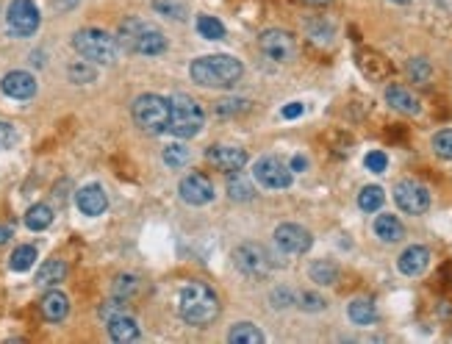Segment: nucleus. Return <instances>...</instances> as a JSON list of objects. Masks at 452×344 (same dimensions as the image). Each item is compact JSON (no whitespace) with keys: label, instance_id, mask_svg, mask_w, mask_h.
I'll return each instance as SVG.
<instances>
[{"label":"nucleus","instance_id":"35","mask_svg":"<svg viewBox=\"0 0 452 344\" xmlns=\"http://www.w3.org/2000/svg\"><path fill=\"white\" fill-rule=\"evenodd\" d=\"M247 108H250V103L245 97H225V100L216 103V114L219 117H236V114H242Z\"/></svg>","mask_w":452,"mask_h":344},{"label":"nucleus","instance_id":"24","mask_svg":"<svg viewBox=\"0 0 452 344\" xmlns=\"http://www.w3.org/2000/svg\"><path fill=\"white\" fill-rule=\"evenodd\" d=\"M347 316H350L352 325H358V327H369V325L377 319V308H375L372 300H366V297H355V300L347 305Z\"/></svg>","mask_w":452,"mask_h":344},{"label":"nucleus","instance_id":"16","mask_svg":"<svg viewBox=\"0 0 452 344\" xmlns=\"http://www.w3.org/2000/svg\"><path fill=\"white\" fill-rule=\"evenodd\" d=\"M0 89H3V95L12 100H31L37 95V78L26 70H12L3 75V81H0Z\"/></svg>","mask_w":452,"mask_h":344},{"label":"nucleus","instance_id":"49","mask_svg":"<svg viewBox=\"0 0 452 344\" xmlns=\"http://www.w3.org/2000/svg\"><path fill=\"white\" fill-rule=\"evenodd\" d=\"M391 3H397V6H405V3H411V0H391Z\"/></svg>","mask_w":452,"mask_h":344},{"label":"nucleus","instance_id":"39","mask_svg":"<svg viewBox=\"0 0 452 344\" xmlns=\"http://www.w3.org/2000/svg\"><path fill=\"white\" fill-rule=\"evenodd\" d=\"M364 166H366L369 172H375V175H380V172H386V166H388V155H386L383 150H372V153H366Z\"/></svg>","mask_w":452,"mask_h":344},{"label":"nucleus","instance_id":"20","mask_svg":"<svg viewBox=\"0 0 452 344\" xmlns=\"http://www.w3.org/2000/svg\"><path fill=\"white\" fill-rule=\"evenodd\" d=\"M386 103H388L394 111L408 114V117H416V114L422 111L419 97H416V95H413L408 86H399V84H391V86L386 89Z\"/></svg>","mask_w":452,"mask_h":344},{"label":"nucleus","instance_id":"18","mask_svg":"<svg viewBox=\"0 0 452 344\" xmlns=\"http://www.w3.org/2000/svg\"><path fill=\"white\" fill-rule=\"evenodd\" d=\"M75 203L81 209V214L86 217H100L106 209H109V198H106V189L97 187V184H89L84 189H78L75 195Z\"/></svg>","mask_w":452,"mask_h":344},{"label":"nucleus","instance_id":"33","mask_svg":"<svg viewBox=\"0 0 452 344\" xmlns=\"http://www.w3.org/2000/svg\"><path fill=\"white\" fill-rule=\"evenodd\" d=\"M383 200H386V195H383L380 187H364L361 195H358V209L372 214V211H377L383 206Z\"/></svg>","mask_w":452,"mask_h":344},{"label":"nucleus","instance_id":"22","mask_svg":"<svg viewBox=\"0 0 452 344\" xmlns=\"http://www.w3.org/2000/svg\"><path fill=\"white\" fill-rule=\"evenodd\" d=\"M228 198L236 200V203H247V200L256 198V187L250 184V178H245L242 169L228 172Z\"/></svg>","mask_w":452,"mask_h":344},{"label":"nucleus","instance_id":"43","mask_svg":"<svg viewBox=\"0 0 452 344\" xmlns=\"http://www.w3.org/2000/svg\"><path fill=\"white\" fill-rule=\"evenodd\" d=\"M122 311H125L122 297L109 300V303H103V305H100V316H103V319H111V316H117V314H122Z\"/></svg>","mask_w":452,"mask_h":344},{"label":"nucleus","instance_id":"12","mask_svg":"<svg viewBox=\"0 0 452 344\" xmlns=\"http://www.w3.org/2000/svg\"><path fill=\"white\" fill-rule=\"evenodd\" d=\"M275 245L286 253V256H303L311 250L314 245V236L308 228L297 225V222H283L275 228Z\"/></svg>","mask_w":452,"mask_h":344},{"label":"nucleus","instance_id":"10","mask_svg":"<svg viewBox=\"0 0 452 344\" xmlns=\"http://www.w3.org/2000/svg\"><path fill=\"white\" fill-rule=\"evenodd\" d=\"M253 178L258 181V187L264 189H272V192H281V189H289L292 181H294V172L275 155H264L256 161L253 166Z\"/></svg>","mask_w":452,"mask_h":344},{"label":"nucleus","instance_id":"9","mask_svg":"<svg viewBox=\"0 0 452 344\" xmlns=\"http://www.w3.org/2000/svg\"><path fill=\"white\" fill-rule=\"evenodd\" d=\"M39 23H42V15H39V9H37L34 0H12V3H9L6 26H9L12 37L26 39V37L37 34Z\"/></svg>","mask_w":452,"mask_h":344},{"label":"nucleus","instance_id":"42","mask_svg":"<svg viewBox=\"0 0 452 344\" xmlns=\"http://www.w3.org/2000/svg\"><path fill=\"white\" fill-rule=\"evenodd\" d=\"M270 300H272V308H289V305L297 303V294L289 292V289H275Z\"/></svg>","mask_w":452,"mask_h":344},{"label":"nucleus","instance_id":"27","mask_svg":"<svg viewBox=\"0 0 452 344\" xmlns=\"http://www.w3.org/2000/svg\"><path fill=\"white\" fill-rule=\"evenodd\" d=\"M26 225H28V231H45V228H50L53 225V209L48 203L31 206L28 214H26Z\"/></svg>","mask_w":452,"mask_h":344},{"label":"nucleus","instance_id":"26","mask_svg":"<svg viewBox=\"0 0 452 344\" xmlns=\"http://www.w3.org/2000/svg\"><path fill=\"white\" fill-rule=\"evenodd\" d=\"M264 338H267V336H264L261 327L253 325V322H239V325H234L231 333H228V341H231V344H261Z\"/></svg>","mask_w":452,"mask_h":344},{"label":"nucleus","instance_id":"4","mask_svg":"<svg viewBox=\"0 0 452 344\" xmlns=\"http://www.w3.org/2000/svg\"><path fill=\"white\" fill-rule=\"evenodd\" d=\"M73 48L78 50L81 59L92 61V64H114L120 56V42L117 37H111L109 31L100 28H81L73 37Z\"/></svg>","mask_w":452,"mask_h":344},{"label":"nucleus","instance_id":"8","mask_svg":"<svg viewBox=\"0 0 452 344\" xmlns=\"http://www.w3.org/2000/svg\"><path fill=\"white\" fill-rule=\"evenodd\" d=\"M258 50L278 64H289L297 56V39L283 28H267L258 34Z\"/></svg>","mask_w":452,"mask_h":344},{"label":"nucleus","instance_id":"13","mask_svg":"<svg viewBox=\"0 0 452 344\" xmlns=\"http://www.w3.org/2000/svg\"><path fill=\"white\" fill-rule=\"evenodd\" d=\"M178 195L186 206H208L214 200V184L203 172H189L178 184Z\"/></svg>","mask_w":452,"mask_h":344},{"label":"nucleus","instance_id":"48","mask_svg":"<svg viewBox=\"0 0 452 344\" xmlns=\"http://www.w3.org/2000/svg\"><path fill=\"white\" fill-rule=\"evenodd\" d=\"M305 3H311V6H328L330 0H305Z\"/></svg>","mask_w":452,"mask_h":344},{"label":"nucleus","instance_id":"23","mask_svg":"<svg viewBox=\"0 0 452 344\" xmlns=\"http://www.w3.org/2000/svg\"><path fill=\"white\" fill-rule=\"evenodd\" d=\"M375 236L380 242H386V245H394V242H399L405 236V228L394 214H380L375 220Z\"/></svg>","mask_w":452,"mask_h":344},{"label":"nucleus","instance_id":"47","mask_svg":"<svg viewBox=\"0 0 452 344\" xmlns=\"http://www.w3.org/2000/svg\"><path fill=\"white\" fill-rule=\"evenodd\" d=\"M12 236H15V228L12 225H0V245L12 242Z\"/></svg>","mask_w":452,"mask_h":344},{"label":"nucleus","instance_id":"1","mask_svg":"<svg viewBox=\"0 0 452 344\" xmlns=\"http://www.w3.org/2000/svg\"><path fill=\"white\" fill-rule=\"evenodd\" d=\"M189 75L194 84L208 86V89H231L242 81L245 75V64L236 56L228 53H216V56H203L194 59L189 67Z\"/></svg>","mask_w":452,"mask_h":344},{"label":"nucleus","instance_id":"41","mask_svg":"<svg viewBox=\"0 0 452 344\" xmlns=\"http://www.w3.org/2000/svg\"><path fill=\"white\" fill-rule=\"evenodd\" d=\"M17 142V131L12 122H0V153H6L9 147H15Z\"/></svg>","mask_w":452,"mask_h":344},{"label":"nucleus","instance_id":"3","mask_svg":"<svg viewBox=\"0 0 452 344\" xmlns=\"http://www.w3.org/2000/svg\"><path fill=\"white\" fill-rule=\"evenodd\" d=\"M117 42H120V48H125L131 53H139V56H161L167 50V37L156 26H150V23H144L139 17L122 20Z\"/></svg>","mask_w":452,"mask_h":344},{"label":"nucleus","instance_id":"14","mask_svg":"<svg viewBox=\"0 0 452 344\" xmlns=\"http://www.w3.org/2000/svg\"><path fill=\"white\" fill-rule=\"evenodd\" d=\"M355 64H358V70H361L369 81H386V78H391V73H394V64H391L383 53H377V50H372V48H361V50L355 53Z\"/></svg>","mask_w":452,"mask_h":344},{"label":"nucleus","instance_id":"5","mask_svg":"<svg viewBox=\"0 0 452 344\" xmlns=\"http://www.w3.org/2000/svg\"><path fill=\"white\" fill-rule=\"evenodd\" d=\"M169 100V125L167 131L178 139H191L203 131V122H205V114L200 108V103L183 92L167 97Z\"/></svg>","mask_w":452,"mask_h":344},{"label":"nucleus","instance_id":"19","mask_svg":"<svg viewBox=\"0 0 452 344\" xmlns=\"http://www.w3.org/2000/svg\"><path fill=\"white\" fill-rule=\"evenodd\" d=\"M106 325H109V336H111V341H117V344H131V341H139V336H142L139 322H136L128 311H122V314L106 319Z\"/></svg>","mask_w":452,"mask_h":344},{"label":"nucleus","instance_id":"37","mask_svg":"<svg viewBox=\"0 0 452 344\" xmlns=\"http://www.w3.org/2000/svg\"><path fill=\"white\" fill-rule=\"evenodd\" d=\"M433 150H435V155H441V158H452V128L438 131V133L433 136Z\"/></svg>","mask_w":452,"mask_h":344},{"label":"nucleus","instance_id":"32","mask_svg":"<svg viewBox=\"0 0 452 344\" xmlns=\"http://www.w3.org/2000/svg\"><path fill=\"white\" fill-rule=\"evenodd\" d=\"M67 75H70V81L73 84H92L95 78H97V70H95V64L92 61H73L70 67H67Z\"/></svg>","mask_w":452,"mask_h":344},{"label":"nucleus","instance_id":"11","mask_svg":"<svg viewBox=\"0 0 452 344\" xmlns=\"http://www.w3.org/2000/svg\"><path fill=\"white\" fill-rule=\"evenodd\" d=\"M394 203L399 206V211H405L411 217H419V214H424L430 209V192L419 181H399L394 187Z\"/></svg>","mask_w":452,"mask_h":344},{"label":"nucleus","instance_id":"17","mask_svg":"<svg viewBox=\"0 0 452 344\" xmlns=\"http://www.w3.org/2000/svg\"><path fill=\"white\" fill-rule=\"evenodd\" d=\"M427 267H430V250H427L424 245H411V247H405V250L399 253V258H397V269H399L402 275H408V278L422 275Z\"/></svg>","mask_w":452,"mask_h":344},{"label":"nucleus","instance_id":"28","mask_svg":"<svg viewBox=\"0 0 452 344\" xmlns=\"http://www.w3.org/2000/svg\"><path fill=\"white\" fill-rule=\"evenodd\" d=\"M308 278L314 283H319V286H333L339 280V267L333 261H325V258L322 261H314L311 269H308Z\"/></svg>","mask_w":452,"mask_h":344},{"label":"nucleus","instance_id":"2","mask_svg":"<svg viewBox=\"0 0 452 344\" xmlns=\"http://www.w3.org/2000/svg\"><path fill=\"white\" fill-rule=\"evenodd\" d=\"M178 314L183 322L194 327H205L219 316V297L208 283L191 280L178 294Z\"/></svg>","mask_w":452,"mask_h":344},{"label":"nucleus","instance_id":"46","mask_svg":"<svg viewBox=\"0 0 452 344\" xmlns=\"http://www.w3.org/2000/svg\"><path fill=\"white\" fill-rule=\"evenodd\" d=\"M289 169H292V172H305V169H308V158H305V155H294Z\"/></svg>","mask_w":452,"mask_h":344},{"label":"nucleus","instance_id":"15","mask_svg":"<svg viewBox=\"0 0 452 344\" xmlns=\"http://www.w3.org/2000/svg\"><path fill=\"white\" fill-rule=\"evenodd\" d=\"M247 150L245 147H231V144H211L205 150V161H211L216 169H225V172H234V169H242L247 164Z\"/></svg>","mask_w":452,"mask_h":344},{"label":"nucleus","instance_id":"45","mask_svg":"<svg viewBox=\"0 0 452 344\" xmlns=\"http://www.w3.org/2000/svg\"><path fill=\"white\" fill-rule=\"evenodd\" d=\"M78 3H81V0H53L56 12H62V15H64V12H73V9L78 6Z\"/></svg>","mask_w":452,"mask_h":344},{"label":"nucleus","instance_id":"21","mask_svg":"<svg viewBox=\"0 0 452 344\" xmlns=\"http://www.w3.org/2000/svg\"><path fill=\"white\" fill-rule=\"evenodd\" d=\"M39 311H42V316H45L48 322H64L67 314H70V297H67L64 292H59V289H50V292L42 297Z\"/></svg>","mask_w":452,"mask_h":344},{"label":"nucleus","instance_id":"36","mask_svg":"<svg viewBox=\"0 0 452 344\" xmlns=\"http://www.w3.org/2000/svg\"><path fill=\"white\" fill-rule=\"evenodd\" d=\"M297 305L303 308V311H308V314H317V311H325V297L322 294H314V292H303V294H297Z\"/></svg>","mask_w":452,"mask_h":344},{"label":"nucleus","instance_id":"7","mask_svg":"<svg viewBox=\"0 0 452 344\" xmlns=\"http://www.w3.org/2000/svg\"><path fill=\"white\" fill-rule=\"evenodd\" d=\"M234 264H236V269H239L245 278H250V280L267 278V275L272 272V258H270V253H267L261 245H256V242L239 245V247L234 250Z\"/></svg>","mask_w":452,"mask_h":344},{"label":"nucleus","instance_id":"40","mask_svg":"<svg viewBox=\"0 0 452 344\" xmlns=\"http://www.w3.org/2000/svg\"><path fill=\"white\" fill-rule=\"evenodd\" d=\"M153 9H156L158 15H164V17H175V20H183V15H186V9H183L180 3H175V0H156Z\"/></svg>","mask_w":452,"mask_h":344},{"label":"nucleus","instance_id":"38","mask_svg":"<svg viewBox=\"0 0 452 344\" xmlns=\"http://www.w3.org/2000/svg\"><path fill=\"white\" fill-rule=\"evenodd\" d=\"M136 289H139V280L133 278V275H120L117 280H114V294L117 297H133L136 294Z\"/></svg>","mask_w":452,"mask_h":344},{"label":"nucleus","instance_id":"25","mask_svg":"<svg viewBox=\"0 0 452 344\" xmlns=\"http://www.w3.org/2000/svg\"><path fill=\"white\" fill-rule=\"evenodd\" d=\"M64 278H67V264L59 261V258H50V261H45V264L39 267V272H37V286L53 289V286H59Z\"/></svg>","mask_w":452,"mask_h":344},{"label":"nucleus","instance_id":"31","mask_svg":"<svg viewBox=\"0 0 452 344\" xmlns=\"http://www.w3.org/2000/svg\"><path fill=\"white\" fill-rule=\"evenodd\" d=\"M197 34L203 39H225V26L216 20V17H208V15H200L197 17Z\"/></svg>","mask_w":452,"mask_h":344},{"label":"nucleus","instance_id":"44","mask_svg":"<svg viewBox=\"0 0 452 344\" xmlns=\"http://www.w3.org/2000/svg\"><path fill=\"white\" fill-rule=\"evenodd\" d=\"M283 120H297L300 114H303V103H289V106H283Z\"/></svg>","mask_w":452,"mask_h":344},{"label":"nucleus","instance_id":"29","mask_svg":"<svg viewBox=\"0 0 452 344\" xmlns=\"http://www.w3.org/2000/svg\"><path fill=\"white\" fill-rule=\"evenodd\" d=\"M161 158H164V164H167L169 169H183V166L191 161V150H189L186 144H180V142H172V144L164 147Z\"/></svg>","mask_w":452,"mask_h":344},{"label":"nucleus","instance_id":"30","mask_svg":"<svg viewBox=\"0 0 452 344\" xmlns=\"http://www.w3.org/2000/svg\"><path fill=\"white\" fill-rule=\"evenodd\" d=\"M34 264H37V247H34V245L17 247V250L12 253V258H9V267H12L15 272H28Z\"/></svg>","mask_w":452,"mask_h":344},{"label":"nucleus","instance_id":"34","mask_svg":"<svg viewBox=\"0 0 452 344\" xmlns=\"http://www.w3.org/2000/svg\"><path fill=\"white\" fill-rule=\"evenodd\" d=\"M405 70H408V78H411L413 84H427V81L433 78V67H430V61H427V59H422V56L411 59Z\"/></svg>","mask_w":452,"mask_h":344},{"label":"nucleus","instance_id":"6","mask_svg":"<svg viewBox=\"0 0 452 344\" xmlns=\"http://www.w3.org/2000/svg\"><path fill=\"white\" fill-rule=\"evenodd\" d=\"M133 122L139 125V131L150 133V136H158L167 131L169 125V100L161 97V95H139L133 100Z\"/></svg>","mask_w":452,"mask_h":344}]
</instances>
